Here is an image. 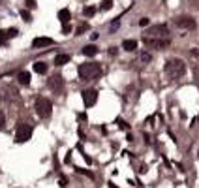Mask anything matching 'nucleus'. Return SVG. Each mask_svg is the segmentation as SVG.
<instances>
[{
	"instance_id": "obj_1",
	"label": "nucleus",
	"mask_w": 199,
	"mask_h": 188,
	"mask_svg": "<svg viewBox=\"0 0 199 188\" xmlns=\"http://www.w3.org/2000/svg\"><path fill=\"white\" fill-rule=\"evenodd\" d=\"M77 72H79V77L83 81H92V79L102 75V66L98 62H86V64H81Z\"/></svg>"
},
{
	"instance_id": "obj_2",
	"label": "nucleus",
	"mask_w": 199,
	"mask_h": 188,
	"mask_svg": "<svg viewBox=\"0 0 199 188\" xmlns=\"http://www.w3.org/2000/svg\"><path fill=\"white\" fill-rule=\"evenodd\" d=\"M165 73L171 79H179V77H182L186 73V64L181 58H169L165 62Z\"/></svg>"
},
{
	"instance_id": "obj_3",
	"label": "nucleus",
	"mask_w": 199,
	"mask_h": 188,
	"mask_svg": "<svg viewBox=\"0 0 199 188\" xmlns=\"http://www.w3.org/2000/svg\"><path fill=\"white\" fill-rule=\"evenodd\" d=\"M51 111H53L51 100H47V98H38V100H36V113H38L39 119L51 117Z\"/></svg>"
},
{
	"instance_id": "obj_4",
	"label": "nucleus",
	"mask_w": 199,
	"mask_h": 188,
	"mask_svg": "<svg viewBox=\"0 0 199 188\" xmlns=\"http://www.w3.org/2000/svg\"><path fill=\"white\" fill-rule=\"evenodd\" d=\"M30 137H32V126H30V124H24V122H21V124L17 126L15 141H17V143H24V141H28Z\"/></svg>"
},
{
	"instance_id": "obj_5",
	"label": "nucleus",
	"mask_w": 199,
	"mask_h": 188,
	"mask_svg": "<svg viewBox=\"0 0 199 188\" xmlns=\"http://www.w3.org/2000/svg\"><path fill=\"white\" fill-rule=\"evenodd\" d=\"M175 24H177L179 28H184V30H194V28L197 26L196 19L190 17V15H181V17H177V19H175Z\"/></svg>"
},
{
	"instance_id": "obj_6",
	"label": "nucleus",
	"mask_w": 199,
	"mask_h": 188,
	"mask_svg": "<svg viewBox=\"0 0 199 188\" xmlns=\"http://www.w3.org/2000/svg\"><path fill=\"white\" fill-rule=\"evenodd\" d=\"M143 43L147 45V47H156V49H164V47H167L169 45V40L167 38H150V36H147V38H143Z\"/></svg>"
},
{
	"instance_id": "obj_7",
	"label": "nucleus",
	"mask_w": 199,
	"mask_h": 188,
	"mask_svg": "<svg viewBox=\"0 0 199 188\" xmlns=\"http://www.w3.org/2000/svg\"><path fill=\"white\" fill-rule=\"evenodd\" d=\"M147 34L150 38H165L169 34V28H167V24H152Z\"/></svg>"
},
{
	"instance_id": "obj_8",
	"label": "nucleus",
	"mask_w": 199,
	"mask_h": 188,
	"mask_svg": "<svg viewBox=\"0 0 199 188\" xmlns=\"http://www.w3.org/2000/svg\"><path fill=\"white\" fill-rule=\"evenodd\" d=\"M83 102H85L86 107H92V105L98 102V90H94V89L85 90V92H83Z\"/></svg>"
},
{
	"instance_id": "obj_9",
	"label": "nucleus",
	"mask_w": 199,
	"mask_h": 188,
	"mask_svg": "<svg viewBox=\"0 0 199 188\" xmlns=\"http://www.w3.org/2000/svg\"><path fill=\"white\" fill-rule=\"evenodd\" d=\"M47 85H49V89H53L55 92H62V89H64V79H62V75H53V77L47 81Z\"/></svg>"
},
{
	"instance_id": "obj_10",
	"label": "nucleus",
	"mask_w": 199,
	"mask_h": 188,
	"mask_svg": "<svg viewBox=\"0 0 199 188\" xmlns=\"http://www.w3.org/2000/svg\"><path fill=\"white\" fill-rule=\"evenodd\" d=\"M55 41L51 40V38H36L34 41H32V47H36V49H41V47H49V45H53Z\"/></svg>"
},
{
	"instance_id": "obj_11",
	"label": "nucleus",
	"mask_w": 199,
	"mask_h": 188,
	"mask_svg": "<svg viewBox=\"0 0 199 188\" xmlns=\"http://www.w3.org/2000/svg\"><path fill=\"white\" fill-rule=\"evenodd\" d=\"M70 60H71L70 55H56V56H55V66H64V64H68Z\"/></svg>"
},
{
	"instance_id": "obj_12",
	"label": "nucleus",
	"mask_w": 199,
	"mask_h": 188,
	"mask_svg": "<svg viewBox=\"0 0 199 188\" xmlns=\"http://www.w3.org/2000/svg\"><path fill=\"white\" fill-rule=\"evenodd\" d=\"M17 81H19L21 85H24V87L30 85V73H28V72H19V73H17Z\"/></svg>"
},
{
	"instance_id": "obj_13",
	"label": "nucleus",
	"mask_w": 199,
	"mask_h": 188,
	"mask_svg": "<svg viewBox=\"0 0 199 188\" xmlns=\"http://www.w3.org/2000/svg\"><path fill=\"white\" fill-rule=\"evenodd\" d=\"M83 55L85 56H96L98 55V47L96 45H85L83 47Z\"/></svg>"
},
{
	"instance_id": "obj_14",
	"label": "nucleus",
	"mask_w": 199,
	"mask_h": 188,
	"mask_svg": "<svg viewBox=\"0 0 199 188\" xmlns=\"http://www.w3.org/2000/svg\"><path fill=\"white\" fill-rule=\"evenodd\" d=\"M122 49H126V51H135V49H137V41H135V40H124V41H122Z\"/></svg>"
},
{
	"instance_id": "obj_15",
	"label": "nucleus",
	"mask_w": 199,
	"mask_h": 188,
	"mask_svg": "<svg viewBox=\"0 0 199 188\" xmlns=\"http://www.w3.org/2000/svg\"><path fill=\"white\" fill-rule=\"evenodd\" d=\"M58 19L66 24V23H70V19H71V13H70V9H60L58 11Z\"/></svg>"
},
{
	"instance_id": "obj_16",
	"label": "nucleus",
	"mask_w": 199,
	"mask_h": 188,
	"mask_svg": "<svg viewBox=\"0 0 199 188\" xmlns=\"http://www.w3.org/2000/svg\"><path fill=\"white\" fill-rule=\"evenodd\" d=\"M34 72L36 73H47V64L45 62H34Z\"/></svg>"
},
{
	"instance_id": "obj_17",
	"label": "nucleus",
	"mask_w": 199,
	"mask_h": 188,
	"mask_svg": "<svg viewBox=\"0 0 199 188\" xmlns=\"http://www.w3.org/2000/svg\"><path fill=\"white\" fill-rule=\"evenodd\" d=\"M83 13H85V17H92V15L96 13V8H94V6H86Z\"/></svg>"
},
{
	"instance_id": "obj_18",
	"label": "nucleus",
	"mask_w": 199,
	"mask_h": 188,
	"mask_svg": "<svg viewBox=\"0 0 199 188\" xmlns=\"http://www.w3.org/2000/svg\"><path fill=\"white\" fill-rule=\"evenodd\" d=\"M8 38H9V36H8V32H6V30H0V45H4Z\"/></svg>"
},
{
	"instance_id": "obj_19",
	"label": "nucleus",
	"mask_w": 199,
	"mask_h": 188,
	"mask_svg": "<svg viewBox=\"0 0 199 188\" xmlns=\"http://www.w3.org/2000/svg\"><path fill=\"white\" fill-rule=\"evenodd\" d=\"M21 17H23V19H24L26 23H30V21H32V17H30V13H28L26 9H23V11H21Z\"/></svg>"
},
{
	"instance_id": "obj_20",
	"label": "nucleus",
	"mask_w": 199,
	"mask_h": 188,
	"mask_svg": "<svg viewBox=\"0 0 199 188\" xmlns=\"http://www.w3.org/2000/svg\"><path fill=\"white\" fill-rule=\"evenodd\" d=\"M85 30H88V24H86V23H83V24H81V26H79V28H77L75 32H77V36H81V34H83Z\"/></svg>"
},
{
	"instance_id": "obj_21",
	"label": "nucleus",
	"mask_w": 199,
	"mask_h": 188,
	"mask_svg": "<svg viewBox=\"0 0 199 188\" xmlns=\"http://www.w3.org/2000/svg\"><path fill=\"white\" fill-rule=\"evenodd\" d=\"M150 58H152L150 53H145V51L141 53V60H143V62H150Z\"/></svg>"
},
{
	"instance_id": "obj_22",
	"label": "nucleus",
	"mask_w": 199,
	"mask_h": 188,
	"mask_svg": "<svg viewBox=\"0 0 199 188\" xmlns=\"http://www.w3.org/2000/svg\"><path fill=\"white\" fill-rule=\"evenodd\" d=\"M111 6H113L111 0H103V2H102V9H111Z\"/></svg>"
},
{
	"instance_id": "obj_23",
	"label": "nucleus",
	"mask_w": 199,
	"mask_h": 188,
	"mask_svg": "<svg viewBox=\"0 0 199 188\" xmlns=\"http://www.w3.org/2000/svg\"><path fill=\"white\" fill-rule=\"evenodd\" d=\"M24 6H26L28 9H34V8H36V0H24Z\"/></svg>"
},
{
	"instance_id": "obj_24",
	"label": "nucleus",
	"mask_w": 199,
	"mask_h": 188,
	"mask_svg": "<svg viewBox=\"0 0 199 188\" xmlns=\"http://www.w3.org/2000/svg\"><path fill=\"white\" fill-rule=\"evenodd\" d=\"M6 128V117H4V113L0 111V132Z\"/></svg>"
},
{
	"instance_id": "obj_25",
	"label": "nucleus",
	"mask_w": 199,
	"mask_h": 188,
	"mask_svg": "<svg viewBox=\"0 0 199 188\" xmlns=\"http://www.w3.org/2000/svg\"><path fill=\"white\" fill-rule=\"evenodd\" d=\"M6 32H8V36H9V38H13V36H17V28H8Z\"/></svg>"
},
{
	"instance_id": "obj_26",
	"label": "nucleus",
	"mask_w": 199,
	"mask_h": 188,
	"mask_svg": "<svg viewBox=\"0 0 199 188\" xmlns=\"http://www.w3.org/2000/svg\"><path fill=\"white\" fill-rule=\"evenodd\" d=\"M62 32H64V34H70V32H71V26H70V24L66 23V24L62 26Z\"/></svg>"
},
{
	"instance_id": "obj_27",
	"label": "nucleus",
	"mask_w": 199,
	"mask_h": 188,
	"mask_svg": "<svg viewBox=\"0 0 199 188\" xmlns=\"http://www.w3.org/2000/svg\"><path fill=\"white\" fill-rule=\"evenodd\" d=\"M149 23H150V21H149L147 17H143V19L139 21V24H141V26H149Z\"/></svg>"
},
{
	"instance_id": "obj_28",
	"label": "nucleus",
	"mask_w": 199,
	"mask_h": 188,
	"mask_svg": "<svg viewBox=\"0 0 199 188\" xmlns=\"http://www.w3.org/2000/svg\"><path fill=\"white\" fill-rule=\"evenodd\" d=\"M194 77L199 81V66H196V68H194Z\"/></svg>"
},
{
	"instance_id": "obj_29",
	"label": "nucleus",
	"mask_w": 199,
	"mask_h": 188,
	"mask_svg": "<svg viewBox=\"0 0 199 188\" xmlns=\"http://www.w3.org/2000/svg\"><path fill=\"white\" fill-rule=\"evenodd\" d=\"M117 53H118V49H117V47H111V49H109V55H117Z\"/></svg>"
}]
</instances>
